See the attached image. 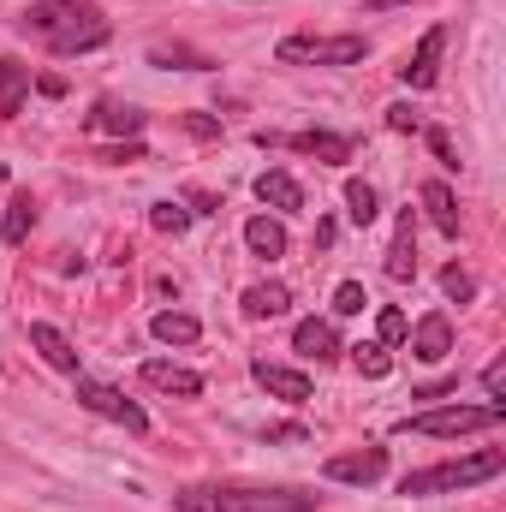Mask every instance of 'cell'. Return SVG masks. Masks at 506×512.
Instances as JSON below:
<instances>
[{
	"instance_id": "1",
	"label": "cell",
	"mask_w": 506,
	"mask_h": 512,
	"mask_svg": "<svg viewBox=\"0 0 506 512\" xmlns=\"http://www.w3.org/2000/svg\"><path fill=\"white\" fill-rule=\"evenodd\" d=\"M18 30L36 42V48H48V54H96V48H108V36H114V24H108V12L96 6V0H30L24 12H18Z\"/></svg>"
},
{
	"instance_id": "2",
	"label": "cell",
	"mask_w": 506,
	"mask_h": 512,
	"mask_svg": "<svg viewBox=\"0 0 506 512\" xmlns=\"http://www.w3.org/2000/svg\"><path fill=\"white\" fill-rule=\"evenodd\" d=\"M179 512H316L310 489H292V483H185L173 495Z\"/></svg>"
},
{
	"instance_id": "3",
	"label": "cell",
	"mask_w": 506,
	"mask_h": 512,
	"mask_svg": "<svg viewBox=\"0 0 506 512\" xmlns=\"http://www.w3.org/2000/svg\"><path fill=\"white\" fill-rule=\"evenodd\" d=\"M506 471L501 447H483V453H465V459H441L429 471H411L399 483V495H459V489H477V483H495Z\"/></svg>"
},
{
	"instance_id": "4",
	"label": "cell",
	"mask_w": 506,
	"mask_h": 512,
	"mask_svg": "<svg viewBox=\"0 0 506 512\" xmlns=\"http://www.w3.org/2000/svg\"><path fill=\"white\" fill-rule=\"evenodd\" d=\"M501 417H506V405H441V411H411L405 429L411 435H429V441H459V435L495 429Z\"/></svg>"
},
{
	"instance_id": "5",
	"label": "cell",
	"mask_w": 506,
	"mask_h": 512,
	"mask_svg": "<svg viewBox=\"0 0 506 512\" xmlns=\"http://www.w3.org/2000/svg\"><path fill=\"white\" fill-rule=\"evenodd\" d=\"M370 54L364 36H286L274 48L280 66H358Z\"/></svg>"
},
{
	"instance_id": "6",
	"label": "cell",
	"mask_w": 506,
	"mask_h": 512,
	"mask_svg": "<svg viewBox=\"0 0 506 512\" xmlns=\"http://www.w3.org/2000/svg\"><path fill=\"white\" fill-rule=\"evenodd\" d=\"M78 405L96 411V417H108V423H120L126 435H149V411H143L137 399H126L120 387L96 382V376H78Z\"/></svg>"
},
{
	"instance_id": "7",
	"label": "cell",
	"mask_w": 506,
	"mask_h": 512,
	"mask_svg": "<svg viewBox=\"0 0 506 512\" xmlns=\"http://www.w3.org/2000/svg\"><path fill=\"white\" fill-rule=\"evenodd\" d=\"M322 477H328V483H352V489H370V483H381V477H387V447L364 441L358 453H334V459L322 465Z\"/></svg>"
},
{
	"instance_id": "8",
	"label": "cell",
	"mask_w": 506,
	"mask_h": 512,
	"mask_svg": "<svg viewBox=\"0 0 506 512\" xmlns=\"http://www.w3.org/2000/svg\"><path fill=\"white\" fill-rule=\"evenodd\" d=\"M441 54H447V24H429V30H423V42L405 54L399 78H405L411 90H429V84L441 78Z\"/></svg>"
},
{
	"instance_id": "9",
	"label": "cell",
	"mask_w": 506,
	"mask_h": 512,
	"mask_svg": "<svg viewBox=\"0 0 506 512\" xmlns=\"http://www.w3.org/2000/svg\"><path fill=\"white\" fill-rule=\"evenodd\" d=\"M262 149L268 143H280V149H298V155H316V161H328V167H340V161H352V137H340V131H298V137H256Z\"/></svg>"
},
{
	"instance_id": "10",
	"label": "cell",
	"mask_w": 506,
	"mask_h": 512,
	"mask_svg": "<svg viewBox=\"0 0 506 512\" xmlns=\"http://www.w3.org/2000/svg\"><path fill=\"white\" fill-rule=\"evenodd\" d=\"M405 340H411V358H423V364H441V358L453 352V322L435 310V316H423L417 328H405Z\"/></svg>"
},
{
	"instance_id": "11",
	"label": "cell",
	"mask_w": 506,
	"mask_h": 512,
	"mask_svg": "<svg viewBox=\"0 0 506 512\" xmlns=\"http://www.w3.org/2000/svg\"><path fill=\"white\" fill-rule=\"evenodd\" d=\"M30 346L42 352L48 370H60V376H84V370H78V346H72L54 322H30Z\"/></svg>"
},
{
	"instance_id": "12",
	"label": "cell",
	"mask_w": 506,
	"mask_h": 512,
	"mask_svg": "<svg viewBox=\"0 0 506 512\" xmlns=\"http://www.w3.org/2000/svg\"><path fill=\"white\" fill-rule=\"evenodd\" d=\"M137 376H143V387H155V393H179V399H197V393H203V376H197V370L167 364V358H149Z\"/></svg>"
},
{
	"instance_id": "13",
	"label": "cell",
	"mask_w": 506,
	"mask_h": 512,
	"mask_svg": "<svg viewBox=\"0 0 506 512\" xmlns=\"http://www.w3.org/2000/svg\"><path fill=\"white\" fill-rule=\"evenodd\" d=\"M251 376H256V387H268V393H274V399H286V405H304V399H310V376H304V370H286V364L256 358Z\"/></svg>"
},
{
	"instance_id": "14",
	"label": "cell",
	"mask_w": 506,
	"mask_h": 512,
	"mask_svg": "<svg viewBox=\"0 0 506 512\" xmlns=\"http://www.w3.org/2000/svg\"><path fill=\"white\" fill-rule=\"evenodd\" d=\"M292 346L304 352V358H316V364H334L346 346H340V334H334V322H322V316H310V322H298L292 328Z\"/></svg>"
},
{
	"instance_id": "15",
	"label": "cell",
	"mask_w": 506,
	"mask_h": 512,
	"mask_svg": "<svg viewBox=\"0 0 506 512\" xmlns=\"http://www.w3.org/2000/svg\"><path fill=\"white\" fill-rule=\"evenodd\" d=\"M256 203H268V209H304V191H298V179L286 173V167H268V173H256Z\"/></svg>"
},
{
	"instance_id": "16",
	"label": "cell",
	"mask_w": 506,
	"mask_h": 512,
	"mask_svg": "<svg viewBox=\"0 0 506 512\" xmlns=\"http://www.w3.org/2000/svg\"><path fill=\"white\" fill-rule=\"evenodd\" d=\"M30 96V66L24 60H0V120H18Z\"/></svg>"
},
{
	"instance_id": "17",
	"label": "cell",
	"mask_w": 506,
	"mask_h": 512,
	"mask_svg": "<svg viewBox=\"0 0 506 512\" xmlns=\"http://www.w3.org/2000/svg\"><path fill=\"white\" fill-rule=\"evenodd\" d=\"M286 310H292V292H286L280 280H262V286H251V292H245V316H251V322L286 316Z\"/></svg>"
},
{
	"instance_id": "18",
	"label": "cell",
	"mask_w": 506,
	"mask_h": 512,
	"mask_svg": "<svg viewBox=\"0 0 506 512\" xmlns=\"http://www.w3.org/2000/svg\"><path fill=\"white\" fill-rule=\"evenodd\" d=\"M417 274V239H411V215H399V233L387 245V280H411Z\"/></svg>"
},
{
	"instance_id": "19",
	"label": "cell",
	"mask_w": 506,
	"mask_h": 512,
	"mask_svg": "<svg viewBox=\"0 0 506 512\" xmlns=\"http://www.w3.org/2000/svg\"><path fill=\"white\" fill-rule=\"evenodd\" d=\"M423 209H429V221H435L447 239H459V203H453V191H447L441 179H429V185H423Z\"/></svg>"
},
{
	"instance_id": "20",
	"label": "cell",
	"mask_w": 506,
	"mask_h": 512,
	"mask_svg": "<svg viewBox=\"0 0 506 512\" xmlns=\"http://www.w3.org/2000/svg\"><path fill=\"white\" fill-rule=\"evenodd\" d=\"M149 328H155V340H167V346H197V340H203V322L185 316V310H161Z\"/></svg>"
},
{
	"instance_id": "21",
	"label": "cell",
	"mask_w": 506,
	"mask_h": 512,
	"mask_svg": "<svg viewBox=\"0 0 506 512\" xmlns=\"http://www.w3.org/2000/svg\"><path fill=\"white\" fill-rule=\"evenodd\" d=\"M245 245H251V256H286V227L280 221H268V215H251L245 221Z\"/></svg>"
},
{
	"instance_id": "22",
	"label": "cell",
	"mask_w": 506,
	"mask_h": 512,
	"mask_svg": "<svg viewBox=\"0 0 506 512\" xmlns=\"http://www.w3.org/2000/svg\"><path fill=\"white\" fill-rule=\"evenodd\" d=\"M376 215H381L376 185H364V179H346V221H352V227H370Z\"/></svg>"
},
{
	"instance_id": "23",
	"label": "cell",
	"mask_w": 506,
	"mask_h": 512,
	"mask_svg": "<svg viewBox=\"0 0 506 512\" xmlns=\"http://www.w3.org/2000/svg\"><path fill=\"white\" fill-rule=\"evenodd\" d=\"M84 126L90 131H143V114L137 108H120V102H96V114Z\"/></svg>"
},
{
	"instance_id": "24",
	"label": "cell",
	"mask_w": 506,
	"mask_h": 512,
	"mask_svg": "<svg viewBox=\"0 0 506 512\" xmlns=\"http://www.w3.org/2000/svg\"><path fill=\"white\" fill-rule=\"evenodd\" d=\"M30 227H36V203H30V197H12V203H6V227H0L6 245H24Z\"/></svg>"
},
{
	"instance_id": "25",
	"label": "cell",
	"mask_w": 506,
	"mask_h": 512,
	"mask_svg": "<svg viewBox=\"0 0 506 512\" xmlns=\"http://www.w3.org/2000/svg\"><path fill=\"white\" fill-rule=\"evenodd\" d=\"M149 227H155V233H185V227H191V209L167 197V203H155V209H149Z\"/></svg>"
},
{
	"instance_id": "26",
	"label": "cell",
	"mask_w": 506,
	"mask_h": 512,
	"mask_svg": "<svg viewBox=\"0 0 506 512\" xmlns=\"http://www.w3.org/2000/svg\"><path fill=\"white\" fill-rule=\"evenodd\" d=\"M352 358H358V370H364L370 382H381V376L393 370V358H387V346H352Z\"/></svg>"
},
{
	"instance_id": "27",
	"label": "cell",
	"mask_w": 506,
	"mask_h": 512,
	"mask_svg": "<svg viewBox=\"0 0 506 512\" xmlns=\"http://www.w3.org/2000/svg\"><path fill=\"white\" fill-rule=\"evenodd\" d=\"M441 292H447V298H459V304H465V298H477V280H471V274H465V268H459V262H453V268H441Z\"/></svg>"
},
{
	"instance_id": "28",
	"label": "cell",
	"mask_w": 506,
	"mask_h": 512,
	"mask_svg": "<svg viewBox=\"0 0 506 512\" xmlns=\"http://www.w3.org/2000/svg\"><path fill=\"white\" fill-rule=\"evenodd\" d=\"M364 304H370V298H364L358 280H340V286H334V316H358Z\"/></svg>"
},
{
	"instance_id": "29",
	"label": "cell",
	"mask_w": 506,
	"mask_h": 512,
	"mask_svg": "<svg viewBox=\"0 0 506 512\" xmlns=\"http://www.w3.org/2000/svg\"><path fill=\"white\" fill-rule=\"evenodd\" d=\"M149 60H155V66H173V60H179L185 72H209V60H203V54H191V48H155Z\"/></svg>"
},
{
	"instance_id": "30",
	"label": "cell",
	"mask_w": 506,
	"mask_h": 512,
	"mask_svg": "<svg viewBox=\"0 0 506 512\" xmlns=\"http://www.w3.org/2000/svg\"><path fill=\"white\" fill-rule=\"evenodd\" d=\"M405 328H411V322H405V316H399V310H381V322H376V346H399V340H405Z\"/></svg>"
},
{
	"instance_id": "31",
	"label": "cell",
	"mask_w": 506,
	"mask_h": 512,
	"mask_svg": "<svg viewBox=\"0 0 506 512\" xmlns=\"http://www.w3.org/2000/svg\"><path fill=\"white\" fill-rule=\"evenodd\" d=\"M483 393H489V399L501 405V393H506V364H501V358H495V364L483 370Z\"/></svg>"
},
{
	"instance_id": "32",
	"label": "cell",
	"mask_w": 506,
	"mask_h": 512,
	"mask_svg": "<svg viewBox=\"0 0 506 512\" xmlns=\"http://www.w3.org/2000/svg\"><path fill=\"white\" fill-rule=\"evenodd\" d=\"M423 137H429V149H435L447 167H459V161H453V143H447V131H423Z\"/></svg>"
},
{
	"instance_id": "33",
	"label": "cell",
	"mask_w": 506,
	"mask_h": 512,
	"mask_svg": "<svg viewBox=\"0 0 506 512\" xmlns=\"http://www.w3.org/2000/svg\"><path fill=\"white\" fill-rule=\"evenodd\" d=\"M370 6H393V0H370Z\"/></svg>"
}]
</instances>
